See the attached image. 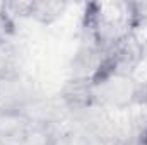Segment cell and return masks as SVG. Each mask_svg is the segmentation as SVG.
I'll use <instances>...</instances> for the list:
<instances>
[{
	"label": "cell",
	"mask_w": 147,
	"mask_h": 145,
	"mask_svg": "<svg viewBox=\"0 0 147 145\" xmlns=\"http://www.w3.org/2000/svg\"><path fill=\"white\" fill-rule=\"evenodd\" d=\"M146 145H147V133H146Z\"/></svg>",
	"instance_id": "cell-1"
}]
</instances>
